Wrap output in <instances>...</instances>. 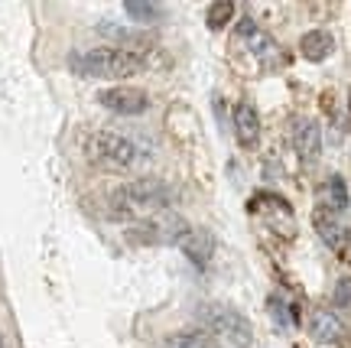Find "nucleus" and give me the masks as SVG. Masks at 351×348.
Wrapping results in <instances>:
<instances>
[{"label": "nucleus", "mask_w": 351, "mask_h": 348, "mask_svg": "<svg viewBox=\"0 0 351 348\" xmlns=\"http://www.w3.org/2000/svg\"><path fill=\"white\" fill-rule=\"evenodd\" d=\"M289 140H293V147H296V153H300L306 163L315 160V153H319V147H322V130H319V124L315 121H296L293 124V130H289Z\"/></svg>", "instance_id": "9"}, {"label": "nucleus", "mask_w": 351, "mask_h": 348, "mask_svg": "<svg viewBox=\"0 0 351 348\" xmlns=\"http://www.w3.org/2000/svg\"><path fill=\"white\" fill-rule=\"evenodd\" d=\"M332 299H335V306H348V303H351V277H341L339 283H335Z\"/></svg>", "instance_id": "17"}, {"label": "nucleus", "mask_w": 351, "mask_h": 348, "mask_svg": "<svg viewBox=\"0 0 351 348\" xmlns=\"http://www.w3.org/2000/svg\"><path fill=\"white\" fill-rule=\"evenodd\" d=\"M179 248H182V254L195 267H208V261L215 254V235L208 228H189V235L179 241Z\"/></svg>", "instance_id": "8"}, {"label": "nucleus", "mask_w": 351, "mask_h": 348, "mask_svg": "<svg viewBox=\"0 0 351 348\" xmlns=\"http://www.w3.org/2000/svg\"><path fill=\"white\" fill-rule=\"evenodd\" d=\"M108 205H111L108 209L111 218L137 224L143 218H150V215L166 211V205H169V186L160 183V179H134V183L117 189Z\"/></svg>", "instance_id": "1"}, {"label": "nucleus", "mask_w": 351, "mask_h": 348, "mask_svg": "<svg viewBox=\"0 0 351 348\" xmlns=\"http://www.w3.org/2000/svg\"><path fill=\"white\" fill-rule=\"evenodd\" d=\"M231 20H234V3H231V0H218V3H212V7H208V16H205L208 30H225Z\"/></svg>", "instance_id": "15"}, {"label": "nucleus", "mask_w": 351, "mask_h": 348, "mask_svg": "<svg viewBox=\"0 0 351 348\" xmlns=\"http://www.w3.org/2000/svg\"><path fill=\"white\" fill-rule=\"evenodd\" d=\"M69 69L82 75V78H127V75H137L143 69V59L134 49L104 46V49L72 52L69 56Z\"/></svg>", "instance_id": "2"}, {"label": "nucleus", "mask_w": 351, "mask_h": 348, "mask_svg": "<svg viewBox=\"0 0 351 348\" xmlns=\"http://www.w3.org/2000/svg\"><path fill=\"white\" fill-rule=\"evenodd\" d=\"M348 114H351V95H348Z\"/></svg>", "instance_id": "19"}, {"label": "nucleus", "mask_w": 351, "mask_h": 348, "mask_svg": "<svg viewBox=\"0 0 351 348\" xmlns=\"http://www.w3.org/2000/svg\"><path fill=\"white\" fill-rule=\"evenodd\" d=\"M313 224H315V231H319V237L326 241L332 251H341V244H345V228H341L339 222H335V215L328 209H315L313 211Z\"/></svg>", "instance_id": "11"}, {"label": "nucleus", "mask_w": 351, "mask_h": 348, "mask_svg": "<svg viewBox=\"0 0 351 348\" xmlns=\"http://www.w3.org/2000/svg\"><path fill=\"white\" fill-rule=\"evenodd\" d=\"M341 254H345V261H351V231L345 235V244H341Z\"/></svg>", "instance_id": "18"}, {"label": "nucleus", "mask_w": 351, "mask_h": 348, "mask_svg": "<svg viewBox=\"0 0 351 348\" xmlns=\"http://www.w3.org/2000/svg\"><path fill=\"white\" fill-rule=\"evenodd\" d=\"M199 319L205 323L208 332H215L218 338H225L228 345H234V348L254 345V329L244 312L231 310V306H221V303H208V306L199 310Z\"/></svg>", "instance_id": "4"}, {"label": "nucleus", "mask_w": 351, "mask_h": 348, "mask_svg": "<svg viewBox=\"0 0 351 348\" xmlns=\"http://www.w3.org/2000/svg\"><path fill=\"white\" fill-rule=\"evenodd\" d=\"M85 153L101 170H130L137 163V143L114 130H95L85 140Z\"/></svg>", "instance_id": "3"}, {"label": "nucleus", "mask_w": 351, "mask_h": 348, "mask_svg": "<svg viewBox=\"0 0 351 348\" xmlns=\"http://www.w3.org/2000/svg\"><path fill=\"white\" fill-rule=\"evenodd\" d=\"M309 336L322 345H341L345 342V325L332 316L328 310H315L309 319Z\"/></svg>", "instance_id": "10"}, {"label": "nucleus", "mask_w": 351, "mask_h": 348, "mask_svg": "<svg viewBox=\"0 0 351 348\" xmlns=\"http://www.w3.org/2000/svg\"><path fill=\"white\" fill-rule=\"evenodd\" d=\"M101 108H108L114 114H127V117H134V114H143L150 108V98H147V91L143 88H130V85H117V88H104L98 95Z\"/></svg>", "instance_id": "6"}, {"label": "nucleus", "mask_w": 351, "mask_h": 348, "mask_svg": "<svg viewBox=\"0 0 351 348\" xmlns=\"http://www.w3.org/2000/svg\"><path fill=\"white\" fill-rule=\"evenodd\" d=\"M189 235L186 218H179L176 211H160V215H150L143 222L130 224L127 237L137 241V244H179L182 237Z\"/></svg>", "instance_id": "5"}, {"label": "nucleus", "mask_w": 351, "mask_h": 348, "mask_svg": "<svg viewBox=\"0 0 351 348\" xmlns=\"http://www.w3.org/2000/svg\"><path fill=\"white\" fill-rule=\"evenodd\" d=\"M234 137H238L241 147H257L261 140V114L251 101H238L234 104Z\"/></svg>", "instance_id": "7"}, {"label": "nucleus", "mask_w": 351, "mask_h": 348, "mask_svg": "<svg viewBox=\"0 0 351 348\" xmlns=\"http://www.w3.org/2000/svg\"><path fill=\"white\" fill-rule=\"evenodd\" d=\"M124 10L130 20H137V23H156L160 20V7L156 3H147V0H127L124 3Z\"/></svg>", "instance_id": "14"}, {"label": "nucleus", "mask_w": 351, "mask_h": 348, "mask_svg": "<svg viewBox=\"0 0 351 348\" xmlns=\"http://www.w3.org/2000/svg\"><path fill=\"white\" fill-rule=\"evenodd\" d=\"M328 199H332V209L335 211L348 209V189H345V179H341V176H332V179H328Z\"/></svg>", "instance_id": "16"}, {"label": "nucleus", "mask_w": 351, "mask_h": 348, "mask_svg": "<svg viewBox=\"0 0 351 348\" xmlns=\"http://www.w3.org/2000/svg\"><path fill=\"white\" fill-rule=\"evenodd\" d=\"M332 49H335V43H332V36H328L326 30H309L300 39L302 59H309V62H326L328 56H332Z\"/></svg>", "instance_id": "12"}, {"label": "nucleus", "mask_w": 351, "mask_h": 348, "mask_svg": "<svg viewBox=\"0 0 351 348\" xmlns=\"http://www.w3.org/2000/svg\"><path fill=\"white\" fill-rule=\"evenodd\" d=\"M166 348H221L212 336L205 332H173L166 338Z\"/></svg>", "instance_id": "13"}]
</instances>
